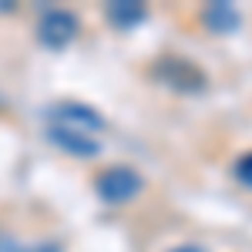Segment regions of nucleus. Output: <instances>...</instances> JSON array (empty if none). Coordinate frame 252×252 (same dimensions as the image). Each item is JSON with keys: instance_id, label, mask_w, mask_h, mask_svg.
<instances>
[{"instance_id": "1", "label": "nucleus", "mask_w": 252, "mask_h": 252, "mask_svg": "<svg viewBox=\"0 0 252 252\" xmlns=\"http://www.w3.org/2000/svg\"><path fill=\"white\" fill-rule=\"evenodd\" d=\"M141 189H145V178H141L131 165H111V168L97 172V178H94L97 198L108 202V205H125V202H131Z\"/></svg>"}, {"instance_id": "3", "label": "nucleus", "mask_w": 252, "mask_h": 252, "mask_svg": "<svg viewBox=\"0 0 252 252\" xmlns=\"http://www.w3.org/2000/svg\"><path fill=\"white\" fill-rule=\"evenodd\" d=\"M47 138H51V145H58L61 152H67L74 158H94L101 152V138L91 131H81V128H71V125H51L47 121Z\"/></svg>"}, {"instance_id": "7", "label": "nucleus", "mask_w": 252, "mask_h": 252, "mask_svg": "<svg viewBox=\"0 0 252 252\" xmlns=\"http://www.w3.org/2000/svg\"><path fill=\"white\" fill-rule=\"evenodd\" d=\"M104 17L111 20L115 27L128 31V27H135V24H141V20L148 17V7L138 3V0H115V3L104 7Z\"/></svg>"}, {"instance_id": "9", "label": "nucleus", "mask_w": 252, "mask_h": 252, "mask_svg": "<svg viewBox=\"0 0 252 252\" xmlns=\"http://www.w3.org/2000/svg\"><path fill=\"white\" fill-rule=\"evenodd\" d=\"M168 252H205V249L195 246V242H185V246H175V249H168Z\"/></svg>"}, {"instance_id": "5", "label": "nucleus", "mask_w": 252, "mask_h": 252, "mask_svg": "<svg viewBox=\"0 0 252 252\" xmlns=\"http://www.w3.org/2000/svg\"><path fill=\"white\" fill-rule=\"evenodd\" d=\"M202 24H205L209 34H232L242 24V14H239L235 3H209L202 10Z\"/></svg>"}, {"instance_id": "6", "label": "nucleus", "mask_w": 252, "mask_h": 252, "mask_svg": "<svg viewBox=\"0 0 252 252\" xmlns=\"http://www.w3.org/2000/svg\"><path fill=\"white\" fill-rule=\"evenodd\" d=\"M158 78L165 81V84H172V88H178V91H198L202 88V74L195 71V67H189L185 61H165V64H158Z\"/></svg>"}, {"instance_id": "4", "label": "nucleus", "mask_w": 252, "mask_h": 252, "mask_svg": "<svg viewBox=\"0 0 252 252\" xmlns=\"http://www.w3.org/2000/svg\"><path fill=\"white\" fill-rule=\"evenodd\" d=\"M47 121L51 125H71V128L91 131V135H101L104 131V118L97 115L91 104H81V101H61V104H54Z\"/></svg>"}, {"instance_id": "8", "label": "nucleus", "mask_w": 252, "mask_h": 252, "mask_svg": "<svg viewBox=\"0 0 252 252\" xmlns=\"http://www.w3.org/2000/svg\"><path fill=\"white\" fill-rule=\"evenodd\" d=\"M235 178H239L246 189H252V152H246V155L235 161Z\"/></svg>"}, {"instance_id": "2", "label": "nucleus", "mask_w": 252, "mask_h": 252, "mask_svg": "<svg viewBox=\"0 0 252 252\" xmlns=\"http://www.w3.org/2000/svg\"><path fill=\"white\" fill-rule=\"evenodd\" d=\"M78 34H81V20L64 7H51L37 20V40L47 51H64L67 44L78 40Z\"/></svg>"}]
</instances>
